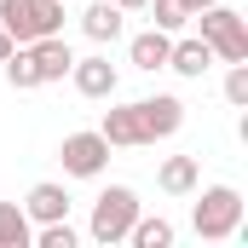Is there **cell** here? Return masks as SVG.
Returning <instances> with one entry per match:
<instances>
[{
    "label": "cell",
    "instance_id": "6da1fadb",
    "mask_svg": "<svg viewBox=\"0 0 248 248\" xmlns=\"http://www.w3.org/2000/svg\"><path fill=\"white\" fill-rule=\"evenodd\" d=\"M190 225H196L202 243H225V237H237V231H243V190H237V185H208L202 202L190 208Z\"/></svg>",
    "mask_w": 248,
    "mask_h": 248
},
{
    "label": "cell",
    "instance_id": "7a4b0ae2",
    "mask_svg": "<svg viewBox=\"0 0 248 248\" xmlns=\"http://www.w3.org/2000/svg\"><path fill=\"white\" fill-rule=\"evenodd\" d=\"M196 29H202V41L214 46V63H248V23L237 6H202L196 12Z\"/></svg>",
    "mask_w": 248,
    "mask_h": 248
},
{
    "label": "cell",
    "instance_id": "3957f363",
    "mask_svg": "<svg viewBox=\"0 0 248 248\" xmlns=\"http://www.w3.org/2000/svg\"><path fill=\"white\" fill-rule=\"evenodd\" d=\"M0 29L17 46L41 35H63V0H0Z\"/></svg>",
    "mask_w": 248,
    "mask_h": 248
},
{
    "label": "cell",
    "instance_id": "277c9868",
    "mask_svg": "<svg viewBox=\"0 0 248 248\" xmlns=\"http://www.w3.org/2000/svg\"><path fill=\"white\" fill-rule=\"evenodd\" d=\"M144 208H139V190L133 185H110L98 190V202H93V219H87V231H93V243H127V231H133V219H139Z\"/></svg>",
    "mask_w": 248,
    "mask_h": 248
},
{
    "label": "cell",
    "instance_id": "5b68a950",
    "mask_svg": "<svg viewBox=\"0 0 248 248\" xmlns=\"http://www.w3.org/2000/svg\"><path fill=\"white\" fill-rule=\"evenodd\" d=\"M58 162H63L69 179H98L110 168V139L104 133H69L58 144Z\"/></svg>",
    "mask_w": 248,
    "mask_h": 248
},
{
    "label": "cell",
    "instance_id": "8992f818",
    "mask_svg": "<svg viewBox=\"0 0 248 248\" xmlns=\"http://www.w3.org/2000/svg\"><path fill=\"white\" fill-rule=\"evenodd\" d=\"M139 122H144V139H150V144H156V139H173V133L185 127V104H179L173 93L139 98Z\"/></svg>",
    "mask_w": 248,
    "mask_h": 248
},
{
    "label": "cell",
    "instance_id": "52a82bcc",
    "mask_svg": "<svg viewBox=\"0 0 248 248\" xmlns=\"http://www.w3.org/2000/svg\"><path fill=\"white\" fill-rule=\"evenodd\" d=\"M23 52H29V63H35L41 87L63 81V75H69V63H75V52H69V41H63V35H41V41H29Z\"/></svg>",
    "mask_w": 248,
    "mask_h": 248
},
{
    "label": "cell",
    "instance_id": "ba28073f",
    "mask_svg": "<svg viewBox=\"0 0 248 248\" xmlns=\"http://www.w3.org/2000/svg\"><path fill=\"white\" fill-rule=\"evenodd\" d=\"M69 81H75V93L81 98H116V63L110 58H75L69 63Z\"/></svg>",
    "mask_w": 248,
    "mask_h": 248
},
{
    "label": "cell",
    "instance_id": "9c48e42d",
    "mask_svg": "<svg viewBox=\"0 0 248 248\" xmlns=\"http://www.w3.org/2000/svg\"><path fill=\"white\" fill-rule=\"evenodd\" d=\"M98 133L110 139V150H116V144H122V150L150 144V139H144V122H139V104H110V110H104V122H98Z\"/></svg>",
    "mask_w": 248,
    "mask_h": 248
},
{
    "label": "cell",
    "instance_id": "30bf717a",
    "mask_svg": "<svg viewBox=\"0 0 248 248\" xmlns=\"http://www.w3.org/2000/svg\"><path fill=\"white\" fill-rule=\"evenodd\" d=\"M168 69H173V75H185V81H202V75L214 69V46H208L202 35H185V41H173V46H168Z\"/></svg>",
    "mask_w": 248,
    "mask_h": 248
},
{
    "label": "cell",
    "instance_id": "8fae6325",
    "mask_svg": "<svg viewBox=\"0 0 248 248\" xmlns=\"http://www.w3.org/2000/svg\"><path fill=\"white\" fill-rule=\"evenodd\" d=\"M23 214H29V225H46V219H69V190H63V185H52V179L29 185V196H23Z\"/></svg>",
    "mask_w": 248,
    "mask_h": 248
},
{
    "label": "cell",
    "instance_id": "7c38bea8",
    "mask_svg": "<svg viewBox=\"0 0 248 248\" xmlns=\"http://www.w3.org/2000/svg\"><path fill=\"white\" fill-rule=\"evenodd\" d=\"M122 17H127V12L116 6V0H93V6L81 12V29H87V41L104 46V41H122V29H127Z\"/></svg>",
    "mask_w": 248,
    "mask_h": 248
},
{
    "label": "cell",
    "instance_id": "4fadbf2b",
    "mask_svg": "<svg viewBox=\"0 0 248 248\" xmlns=\"http://www.w3.org/2000/svg\"><path fill=\"white\" fill-rule=\"evenodd\" d=\"M168 46H173V35L168 29H144V35H133L127 41V58H133V69H168Z\"/></svg>",
    "mask_w": 248,
    "mask_h": 248
},
{
    "label": "cell",
    "instance_id": "5bb4252c",
    "mask_svg": "<svg viewBox=\"0 0 248 248\" xmlns=\"http://www.w3.org/2000/svg\"><path fill=\"white\" fill-rule=\"evenodd\" d=\"M156 185L168 190V196H190V190L202 185V168H196V156H168V162L156 168Z\"/></svg>",
    "mask_w": 248,
    "mask_h": 248
},
{
    "label": "cell",
    "instance_id": "9a60e30c",
    "mask_svg": "<svg viewBox=\"0 0 248 248\" xmlns=\"http://www.w3.org/2000/svg\"><path fill=\"white\" fill-rule=\"evenodd\" d=\"M29 243H35V225L23 202H0V248H29Z\"/></svg>",
    "mask_w": 248,
    "mask_h": 248
},
{
    "label": "cell",
    "instance_id": "2e32d148",
    "mask_svg": "<svg viewBox=\"0 0 248 248\" xmlns=\"http://www.w3.org/2000/svg\"><path fill=\"white\" fill-rule=\"evenodd\" d=\"M127 243H133V248H173V225H168L162 214H156V219H144V214H139V219H133V231H127Z\"/></svg>",
    "mask_w": 248,
    "mask_h": 248
},
{
    "label": "cell",
    "instance_id": "e0dca14e",
    "mask_svg": "<svg viewBox=\"0 0 248 248\" xmlns=\"http://www.w3.org/2000/svg\"><path fill=\"white\" fill-rule=\"evenodd\" d=\"M150 6V29H168V35H179L190 23V12H185V0H144Z\"/></svg>",
    "mask_w": 248,
    "mask_h": 248
},
{
    "label": "cell",
    "instance_id": "ac0fdd59",
    "mask_svg": "<svg viewBox=\"0 0 248 248\" xmlns=\"http://www.w3.org/2000/svg\"><path fill=\"white\" fill-rule=\"evenodd\" d=\"M6 81L17 87V93H29V87H41V75H35V63L23 46H12V58H6Z\"/></svg>",
    "mask_w": 248,
    "mask_h": 248
},
{
    "label": "cell",
    "instance_id": "d6986e66",
    "mask_svg": "<svg viewBox=\"0 0 248 248\" xmlns=\"http://www.w3.org/2000/svg\"><path fill=\"white\" fill-rule=\"evenodd\" d=\"M225 104H237V110L248 104V63H231L225 69Z\"/></svg>",
    "mask_w": 248,
    "mask_h": 248
},
{
    "label": "cell",
    "instance_id": "ffe728a7",
    "mask_svg": "<svg viewBox=\"0 0 248 248\" xmlns=\"http://www.w3.org/2000/svg\"><path fill=\"white\" fill-rule=\"evenodd\" d=\"M12 46H17V41H12V35H6V29H0V63L12 58Z\"/></svg>",
    "mask_w": 248,
    "mask_h": 248
},
{
    "label": "cell",
    "instance_id": "44dd1931",
    "mask_svg": "<svg viewBox=\"0 0 248 248\" xmlns=\"http://www.w3.org/2000/svg\"><path fill=\"white\" fill-rule=\"evenodd\" d=\"M202 6H214V0H185V12H190V17H196V12H202Z\"/></svg>",
    "mask_w": 248,
    "mask_h": 248
},
{
    "label": "cell",
    "instance_id": "7402d4cb",
    "mask_svg": "<svg viewBox=\"0 0 248 248\" xmlns=\"http://www.w3.org/2000/svg\"><path fill=\"white\" fill-rule=\"evenodd\" d=\"M116 6H122V12H139V6H144V0H116Z\"/></svg>",
    "mask_w": 248,
    "mask_h": 248
}]
</instances>
